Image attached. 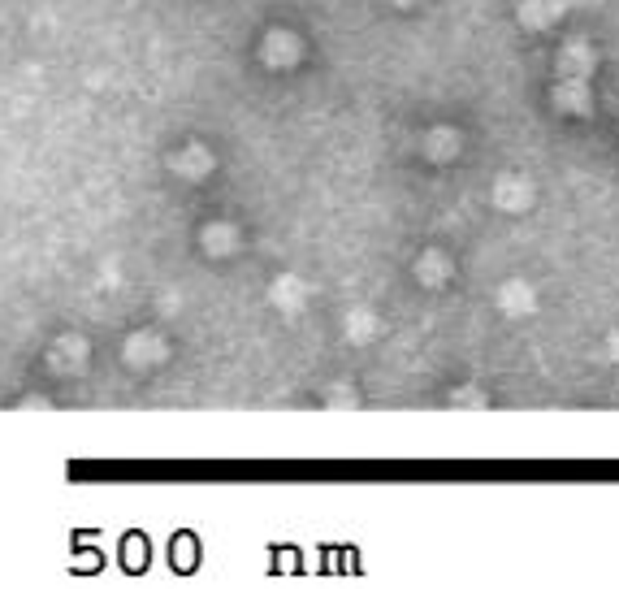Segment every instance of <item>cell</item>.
Returning a JSON list of instances; mask_svg holds the SVG:
<instances>
[]
</instances>
